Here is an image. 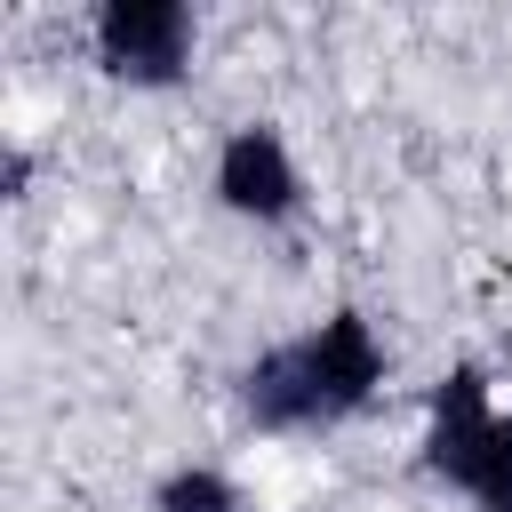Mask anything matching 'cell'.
Instances as JSON below:
<instances>
[{
    "label": "cell",
    "instance_id": "1",
    "mask_svg": "<svg viewBox=\"0 0 512 512\" xmlns=\"http://www.w3.org/2000/svg\"><path fill=\"white\" fill-rule=\"evenodd\" d=\"M384 376H392V352H384L376 320L352 312V304H336L328 320L264 344V352L240 368V416H248L256 432H280V440H296V432H336V424H352V416L384 392Z\"/></svg>",
    "mask_w": 512,
    "mask_h": 512
},
{
    "label": "cell",
    "instance_id": "2",
    "mask_svg": "<svg viewBox=\"0 0 512 512\" xmlns=\"http://www.w3.org/2000/svg\"><path fill=\"white\" fill-rule=\"evenodd\" d=\"M416 456L472 512H512V400L496 392V376L480 360L440 368V384L424 392V440H416Z\"/></svg>",
    "mask_w": 512,
    "mask_h": 512
},
{
    "label": "cell",
    "instance_id": "3",
    "mask_svg": "<svg viewBox=\"0 0 512 512\" xmlns=\"http://www.w3.org/2000/svg\"><path fill=\"white\" fill-rule=\"evenodd\" d=\"M88 40H96V64H104L112 80H128V88H168V80H184L200 24H192L184 0H104V8L88 16Z\"/></svg>",
    "mask_w": 512,
    "mask_h": 512
},
{
    "label": "cell",
    "instance_id": "4",
    "mask_svg": "<svg viewBox=\"0 0 512 512\" xmlns=\"http://www.w3.org/2000/svg\"><path fill=\"white\" fill-rule=\"evenodd\" d=\"M208 184L240 224H288L304 208V168H296V152H288V136L272 120H240L216 144V176Z\"/></svg>",
    "mask_w": 512,
    "mask_h": 512
},
{
    "label": "cell",
    "instance_id": "5",
    "mask_svg": "<svg viewBox=\"0 0 512 512\" xmlns=\"http://www.w3.org/2000/svg\"><path fill=\"white\" fill-rule=\"evenodd\" d=\"M152 512H248L224 464H168L152 480Z\"/></svg>",
    "mask_w": 512,
    "mask_h": 512
},
{
    "label": "cell",
    "instance_id": "6",
    "mask_svg": "<svg viewBox=\"0 0 512 512\" xmlns=\"http://www.w3.org/2000/svg\"><path fill=\"white\" fill-rule=\"evenodd\" d=\"M24 184H32V152H24V144H8V152H0V192H8V200H24Z\"/></svg>",
    "mask_w": 512,
    "mask_h": 512
}]
</instances>
